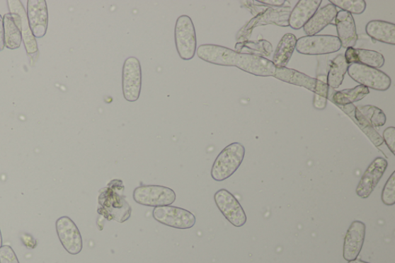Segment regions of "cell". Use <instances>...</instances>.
<instances>
[{
    "mask_svg": "<svg viewBox=\"0 0 395 263\" xmlns=\"http://www.w3.org/2000/svg\"><path fill=\"white\" fill-rule=\"evenodd\" d=\"M246 149L241 143L234 142L223 149L213 163L211 176L214 181L228 180L243 163Z\"/></svg>",
    "mask_w": 395,
    "mask_h": 263,
    "instance_id": "6da1fadb",
    "label": "cell"
},
{
    "mask_svg": "<svg viewBox=\"0 0 395 263\" xmlns=\"http://www.w3.org/2000/svg\"><path fill=\"white\" fill-rule=\"evenodd\" d=\"M177 52L184 61H190L196 53L197 40L194 23L190 16H180L175 28Z\"/></svg>",
    "mask_w": 395,
    "mask_h": 263,
    "instance_id": "7a4b0ae2",
    "label": "cell"
},
{
    "mask_svg": "<svg viewBox=\"0 0 395 263\" xmlns=\"http://www.w3.org/2000/svg\"><path fill=\"white\" fill-rule=\"evenodd\" d=\"M348 74L352 80L366 88L379 91H386L391 88L390 76L376 68L352 64L349 65Z\"/></svg>",
    "mask_w": 395,
    "mask_h": 263,
    "instance_id": "3957f363",
    "label": "cell"
},
{
    "mask_svg": "<svg viewBox=\"0 0 395 263\" xmlns=\"http://www.w3.org/2000/svg\"><path fill=\"white\" fill-rule=\"evenodd\" d=\"M133 199L139 205L156 208L173 205L176 194L166 186L142 185L134 189Z\"/></svg>",
    "mask_w": 395,
    "mask_h": 263,
    "instance_id": "277c9868",
    "label": "cell"
},
{
    "mask_svg": "<svg viewBox=\"0 0 395 263\" xmlns=\"http://www.w3.org/2000/svg\"><path fill=\"white\" fill-rule=\"evenodd\" d=\"M341 42L338 37L315 35L300 37L297 41L296 49L304 55H327L338 52Z\"/></svg>",
    "mask_w": 395,
    "mask_h": 263,
    "instance_id": "5b68a950",
    "label": "cell"
},
{
    "mask_svg": "<svg viewBox=\"0 0 395 263\" xmlns=\"http://www.w3.org/2000/svg\"><path fill=\"white\" fill-rule=\"evenodd\" d=\"M142 73L139 59L130 57L125 59L122 71V90L126 100L135 102L142 90Z\"/></svg>",
    "mask_w": 395,
    "mask_h": 263,
    "instance_id": "8992f818",
    "label": "cell"
},
{
    "mask_svg": "<svg viewBox=\"0 0 395 263\" xmlns=\"http://www.w3.org/2000/svg\"><path fill=\"white\" fill-rule=\"evenodd\" d=\"M152 215L161 224L178 229L191 228L196 223V218L192 212L176 206L154 208Z\"/></svg>",
    "mask_w": 395,
    "mask_h": 263,
    "instance_id": "52a82bcc",
    "label": "cell"
},
{
    "mask_svg": "<svg viewBox=\"0 0 395 263\" xmlns=\"http://www.w3.org/2000/svg\"><path fill=\"white\" fill-rule=\"evenodd\" d=\"M214 199L222 214L231 225L242 227L246 223L244 209L233 194L227 189H220L214 194Z\"/></svg>",
    "mask_w": 395,
    "mask_h": 263,
    "instance_id": "ba28073f",
    "label": "cell"
},
{
    "mask_svg": "<svg viewBox=\"0 0 395 263\" xmlns=\"http://www.w3.org/2000/svg\"><path fill=\"white\" fill-rule=\"evenodd\" d=\"M57 233L65 250L71 255L79 254L83 249V240L79 228L68 216L59 218L56 222Z\"/></svg>",
    "mask_w": 395,
    "mask_h": 263,
    "instance_id": "9c48e42d",
    "label": "cell"
},
{
    "mask_svg": "<svg viewBox=\"0 0 395 263\" xmlns=\"http://www.w3.org/2000/svg\"><path fill=\"white\" fill-rule=\"evenodd\" d=\"M389 165L384 158H376L365 172L357 186L356 193L360 198L366 199L375 189Z\"/></svg>",
    "mask_w": 395,
    "mask_h": 263,
    "instance_id": "30bf717a",
    "label": "cell"
},
{
    "mask_svg": "<svg viewBox=\"0 0 395 263\" xmlns=\"http://www.w3.org/2000/svg\"><path fill=\"white\" fill-rule=\"evenodd\" d=\"M235 66L257 76H273L277 66L270 59L259 55L238 53Z\"/></svg>",
    "mask_w": 395,
    "mask_h": 263,
    "instance_id": "8fae6325",
    "label": "cell"
},
{
    "mask_svg": "<svg viewBox=\"0 0 395 263\" xmlns=\"http://www.w3.org/2000/svg\"><path fill=\"white\" fill-rule=\"evenodd\" d=\"M197 54L202 61L214 65L235 66L238 53L226 47L202 45L197 49Z\"/></svg>",
    "mask_w": 395,
    "mask_h": 263,
    "instance_id": "7c38bea8",
    "label": "cell"
},
{
    "mask_svg": "<svg viewBox=\"0 0 395 263\" xmlns=\"http://www.w3.org/2000/svg\"><path fill=\"white\" fill-rule=\"evenodd\" d=\"M366 225L356 220L348 228L343 243V259L350 262L357 259L362 251L365 240Z\"/></svg>",
    "mask_w": 395,
    "mask_h": 263,
    "instance_id": "4fadbf2b",
    "label": "cell"
},
{
    "mask_svg": "<svg viewBox=\"0 0 395 263\" xmlns=\"http://www.w3.org/2000/svg\"><path fill=\"white\" fill-rule=\"evenodd\" d=\"M27 13L34 37H45L48 27V11L45 0H29Z\"/></svg>",
    "mask_w": 395,
    "mask_h": 263,
    "instance_id": "5bb4252c",
    "label": "cell"
},
{
    "mask_svg": "<svg viewBox=\"0 0 395 263\" xmlns=\"http://www.w3.org/2000/svg\"><path fill=\"white\" fill-rule=\"evenodd\" d=\"M338 39L343 48L355 47L357 45L358 35L357 33L356 24L352 14L340 11L335 18Z\"/></svg>",
    "mask_w": 395,
    "mask_h": 263,
    "instance_id": "9a60e30c",
    "label": "cell"
},
{
    "mask_svg": "<svg viewBox=\"0 0 395 263\" xmlns=\"http://www.w3.org/2000/svg\"><path fill=\"white\" fill-rule=\"evenodd\" d=\"M322 0H299L289 17V27L295 30L302 29L319 11Z\"/></svg>",
    "mask_w": 395,
    "mask_h": 263,
    "instance_id": "2e32d148",
    "label": "cell"
},
{
    "mask_svg": "<svg viewBox=\"0 0 395 263\" xmlns=\"http://www.w3.org/2000/svg\"><path fill=\"white\" fill-rule=\"evenodd\" d=\"M338 8L330 4L319 8L304 27L307 36H315L328 27L336 18Z\"/></svg>",
    "mask_w": 395,
    "mask_h": 263,
    "instance_id": "e0dca14e",
    "label": "cell"
},
{
    "mask_svg": "<svg viewBox=\"0 0 395 263\" xmlns=\"http://www.w3.org/2000/svg\"><path fill=\"white\" fill-rule=\"evenodd\" d=\"M7 4L11 13H16L21 16L22 39L27 52L29 54H35L38 50V42L36 38L33 35L29 25L28 13L25 12L22 3L20 0H8Z\"/></svg>",
    "mask_w": 395,
    "mask_h": 263,
    "instance_id": "ac0fdd59",
    "label": "cell"
},
{
    "mask_svg": "<svg viewBox=\"0 0 395 263\" xmlns=\"http://www.w3.org/2000/svg\"><path fill=\"white\" fill-rule=\"evenodd\" d=\"M345 57L348 64H358L379 69L384 65L383 54L377 51L349 47L346 49Z\"/></svg>",
    "mask_w": 395,
    "mask_h": 263,
    "instance_id": "d6986e66",
    "label": "cell"
},
{
    "mask_svg": "<svg viewBox=\"0 0 395 263\" xmlns=\"http://www.w3.org/2000/svg\"><path fill=\"white\" fill-rule=\"evenodd\" d=\"M291 11L290 7L273 8H268V10L257 15L252 19L250 23L246 25V30H252L258 25L274 23L280 27H289V17Z\"/></svg>",
    "mask_w": 395,
    "mask_h": 263,
    "instance_id": "ffe728a7",
    "label": "cell"
},
{
    "mask_svg": "<svg viewBox=\"0 0 395 263\" xmlns=\"http://www.w3.org/2000/svg\"><path fill=\"white\" fill-rule=\"evenodd\" d=\"M274 78L281 81L304 88L313 93L316 90L317 81L312 76L288 67H277Z\"/></svg>",
    "mask_w": 395,
    "mask_h": 263,
    "instance_id": "44dd1931",
    "label": "cell"
},
{
    "mask_svg": "<svg viewBox=\"0 0 395 263\" xmlns=\"http://www.w3.org/2000/svg\"><path fill=\"white\" fill-rule=\"evenodd\" d=\"M5 47L14 49L19 48L22 42L21 19L16 13H6L4 16Z\"/></svg>",
    "mask_w": 395,
    "mask_h": 263,
    "instance_id": "7402d4cb",
    "label": "cell"
},
{
    "mask_svg": "<svg viewBox=\"0 0 395 263\" xmlns=\"http://www.w3.org/2000/svg\"><path fill=\"white\" fill-rule=\"evenodd\" d=\"M352 120L360 127L370 139L376 147H380L384 144L382 136L377 132L374 127L369 123L367 119L359 112L357 107L354 105L347 106H338Z\"/></svg>",
    "mask_w": 395,
    "mask_h": 263,
    "instance_id": "603a6c76",
    "label": "cell"
},
{
    "mask_svg": "<svg viewBox=\"0 0 395 263\" xmlns=\"http://www.w3.org/2000/svg\"><path fill=\"white\" fill-rule=\"evenodd\" d=\"M365 31L376 41L395 45V25L383 21H372L366 25Z\"/></svg>",
    "mask_w": 395,
    "mask_h": 263,
    "instance_id": "cb8c5ba5",
    "label": "cell"
},
{
    "mask_svg": "<svg viewBox=\"0 0 395 263\" xmlns=\"http://www.w3.org/2000/svg\"><path fill=\"white\" fill-rule=\"evenodd\" d=\"M369 93H370V90L362 86V85H358V86L354 88L345 89L340 91H334L333 89H331L328 100H331L338 107L347 106L362 100Z\"/></svg>",
    "mask_w": 395,
    "mask_h": 263,
    "instance_id": "d4e9b609",
    "label": "cell"
},
{
    "mask_svg": "<svg viewBox=\"0 0 395 263\" xmlns=\"http://www.w3.org/2000/svg\"><path fill=\"white\" fill-rule=\"evenodd\" d=\"M297 39L293 33H286L282 37L273 58V63L277 67H286L289 64L297 46Z\"/></svg>",
    "mask_w": 395,
    "mask_h": 263,
    "instance_id": "484cf974",
    "label": "cell"
},
{
    "mask_svg": "<svg viewBox=\"0 0 395 263\" xmlns=\"http://www.w3.org/2000/svg\"><path fill=\"white\" fill-rule=\"evenodd\" d=\"M349 65L345 55L339 54L331 59L328 73V84L331 89H338L348 73Z\"/></svg>",
    "mask_w": 395,
    "mask_h": 263,
    "instance_id": "4316f807",
    "label": "cell"
},
{
    "mask_svg": "<svg viewBox=\"0 0 395 263\" xmlns=\"http://www.w3.org/2000/svg\"><path fill=\"white\" fill-rule=\"evenodd\" d=\"M316 79L317 84L314 92L313 105L317 110H324L328 106L331 89L328 84V75L326 74H317Z\"/></svg>",
    "mask_w": 395,
    "mask_h": 263,
    "instance_id": "83f0119b",
    "label": "cell"
},
{
    "mask_svg": "<svg viewBox=\"0 0 395 263\" xmlns=\"http://www.w3.org/2000/svg\"><path fill=\"white\" fill-rule=\"evenodd\" d=\"M236 46H240L237 48V53L250 54L259 56H270L273 51V46L268 40H256V41H246L239 42Z\"/></svg>",
    "mask_w": 395,
    "mask_h": 263,
    "instance_id": "f1b7e54d",
    "label": "cell"
},
{
    "mask_svg": "<svg viewBox=\"0 0 395 263\" xmlns=\"http://www.w3.org/2000/svg\"><path fill=\"white\" fill-rule=\"evenodd\" d=\"M357 110L374 127H380L387 121L385 114L379 107L373 105L357 107Z\"/></svg>",
    "mask_w": 395,
    "mask_h": 263,
    "instance_id": "f546056e",
    "label": "cell"
},
{
    "mask_svg": "<svg viewBox=\"0 0 395 263\" xmlns=\"http://www.w3.org/2000/svg\"><path fill=\"white\" fill-rule=\"evenodd\" d=\"M330 4L350 14H362L366 10L365 0H331Z\"/></svg>",
    "mask_w": 395,
    "mask_h": 263,
    "instance_id": "4dcf8cb0",
    "label": "cell"
},
{
    "mask_svg": "<svg viewBox=\"0 0 395 263\" xmlns=\"http://www.w3.org/2000/svg\"><path fill=\"white\" fill-rule=\"evenodd\" d=\"M382 200L385 206H392L395 204V172L391 174L384 185Z\"/></svg>",
    "mask_w": 395,
    "mask_h": 263,
    "instance_id": "1f68e13d",
    "label": "cell"
},
{
    "mask_svg": "<svg viewBox=\"0 0 395 263\" xmlns=\"http://www.w3.org/2000/svg\"><path fill=\"white\" fill-rule=\"evenodd\" d=\"M0 263H20L10 245H3L0 248Z\"/></svg>",
    "mask_w": 395,
    "mask_h": 263,
    "instance_id": "d6a6232c",
    "label": "cell"
},
{
    "mask_svg": "<svg viewBox=\"0 0 395 263\" xmlns=\"http://www.w3.org/2000/svg\"><path fill=\"white\" fill-rule=\"evenodd\" d=\"M383 141L393 155H395V127H389L383 132Z\"/></svg>",
    "mask_w": 395,
    "mask_h": 263,
    "instance_id": "836d02e7",
    "label": "cell"
},
{
    "mask_svg": "<svg viewBox=\"0 0 395 263\" xmlns=\"http://www.w3.org/2000/svg\"><path fill=\"white\" fill-rule=\"evenodd\" d=\"M258 2L265 6L276 7H281L287 3L285 0H265V1H262V0H261V1Z\"/></svg>",
    "mask_w": 395,
    "mask_h": 263,
    "instance_id": "e575fe53",
    "label": "cell"
},
{
    "mask_svg": "<svg viewBox=\"0 0 395 263\" xmlns=\"http://www.w3.org/2000/svg\"><path fill=\"white\" fill-rule=\"evenodd\" d=\"M5 47V39H4V18L1 15H0V51H2Z\"/></svg>",
    "mask_w": 395,
    "mask_h": 263,
    "instance_id": "d590c367",
    "label": "cell"
},
{
    "mask_svg": "<svg viewBox=\"0 0 395 263\" xmlns=\"http://www.w3.org/2000/svg\"><path fill=\"white\" fill-rule=\"evenodd\" d=\"M348 263H368V262L362 261V260L355 259L354 261L348 262Z\"/></svg>",
    "mask_w": 395,
    "mask_h": 263,
    "instance_id": "8d00e7d4",
    "label": "cell"
},
{
    "mask_svg": "<svg viewBox=\"0 0 395 263\" xmlns=\"http://www.w3.org/2000/svg\"><path fill=\"white\" fill-rule=\"evenodd\" d=\"M2 246H3V237H2L1 230H0V248H1Z\"/></svg>",
    "mask_w": 395,
    "mask_h": 263,
    "instance_id": "74e56055",
    "label": "cell"
}]
</instances>
